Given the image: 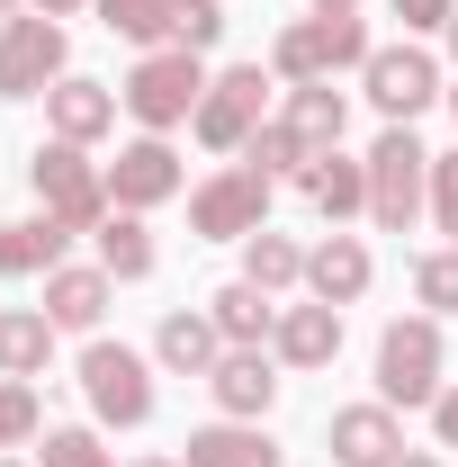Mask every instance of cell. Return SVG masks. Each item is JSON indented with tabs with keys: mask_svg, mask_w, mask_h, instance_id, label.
I'll use <instances>...</instances> for the list:
<instances>
[{
	"mask_svg": "<svg viewBox=\"0 0 458 467\" xmlns=\"http://www.w3.org/2000/svg\"><path fill=\"white\" fill-rule=\"evenodd\" d=\"M117 117H126L117 81H90V72H63L55 90H46V135H63V144H99V135H117Z\"/></svg>",
	"mask_w": 458,
	"mask_h": 467,
	"instance_id": "cell-15",
	"label": "cell"
},
{
	"mask_svg": "<svg viewBox=\"0 0 458 467\" xmlns=\"http://www.w3.org/2000/svg\"><path fill=\"white\" fill-rule=\"evenodd\" d=\"M0 467H36V459H18V450H9V459H0Z\"/></svg>",
	"mask_w": 458,
	"mask_h": 467,
	"instance_id": "cell-42",
	"label": "cell"
},
{
	"mask_svg": "<svg viewBox=\"0 0 458 467\" xmlns=\"http://www.w3.org/2000/svg\"><path fill=\"white\" fill-rule=\"evenodd\" d=\"M207 315H216L225 350H261L270 333H279V296H270V288H252V279H225V288L207 296Z\"/></svg>",
	"mask_w": 458,
	"mask_h": 467,
	"instance_id": "cell-23",
	"label": "cell"
},
{
	"mask_svg": "<svg viewBox=\"0 0 458 467\" xmlns=\"http://www.w3.org/2000/svg\"><path fill=\"white\" fill-rule=\"evenodd\" d=\"M207 55H189V46H153V55H135V72L117 81V99H126V117H135V135H180L189 117H198V99H207Z\"/></svg>",
	"mask_w": 458,
	"mask_h": 467,
	"instance_id": "cell-3",
	"label": "cell"
},
{
	"mask_svg": "<svg viewBox=\"0 0 458 467\" xmlns=\"http://www.w3.org/2000/svg\"><path fill=\"white\" fill-rule=\"evenodd\" d=\"M18 9H27V0H0V27H9V18H18Z\"/></svg>",
	"mask_w": 458,
	"mask_h": 467,
	"instance_id": "cell-40",
	"label": "cell"
},
{
	"mask_svg": "<svg viewBox=\"0 0 458 467\" xmlns=\"http://www.w3.org/2000/svg\"><path fill=\"white\" fill-rule=\"evenodd\" d=\"M81 405H90V422L99 431H144L153 422V405H162V368H153V350H135V342H109V333H90L81 342Z\"/></svg>",
	"mask_w": 458,
	"mask_h": 467,
	"instance_id": "cell-1",
	"label": "cell"
},
{
	"mask_svg": "<svg viewBox=\"0 0 458 467\" xmlns=\"http://www.w3.org/2000/svg\"><path fill=\"white\" fill-rule=\"evenodd\" d=\"M90 9H99V27L126 36L135 55H153V46H162V0H90Z\"/></svg>",
	"mask_w": 458,
	"mask_h": 467,
	"instance_id": "cell-32",
	"label": "cell"
},
{
	"mask_svg": "<svg viewBox=\"0 0 458 467\" xmlns=\"http://www.w3.org/2000/svg\"><path fill=\"white\" fill-rule=\"evenodd\" d=\"M243 279L270 288V296H297V288H306V243L279 234V225H261L252 243H243Z\"/></svg>",
	"mask_w": 458,
	"mask_h": 467,
	"instance_id": "cell-26",
	"label": "cell"
},
{
	"mask_svg": "<svg viewBox=\"0 0 458 467\" xmlns=\"http://www.w3.org/2000/svg\"><path fill=\"white\" fill-rule=\"evenodd\" d=\"M422 216H432V144L413 126H378V144H369V225L413 234Z\"/></svg>",
	"mask_w": 458,
	"mask_h": 467,
	"instance_id": "cell-5",
	"label": "cell"
},
{
	"mask_svg": "<svg viewBox=\"0 0 458 467\" xmlns=\"http://www.w3.org/2000/svg\"><path fill=\"white\" fill-rule=\"evenodd\" d=\"M441 36H450V72H458V18H450V27H441Z\"/></svg>",
	"mask_w": 458,
	"mask_h": 467,
	"instance_id": "cell-39",
	"label": "cell"
},
{
	"mask_svg": "<svg viewBox=\"0 0 458 467\" xmlns=\"http://www.w3.org/2000/svg\"><path fill=\"white\" fill-rule=\"evenodd\" d=\"M55 315H46V306H0V378H27V387H36V378H46V368H55Z\"/></svg>",
	"mask_w": 458,
	"mask_h": 467,
	"instance_id": "cell-21",
	"label": "cell"
},
{
	"mask_svg": "<svg viewBox=\"0 0 458 467\" xmlns=\"http://www.w3.org/2000/svg\"><path fill=\"white\" fill-rule=\"evenodd\" d=\"M287 378H315V368H333L342 359V306H324V296H297L279 306V333H270Z\"/></svg>",
	"mask_w": 458,
	"mask_h": 467,
	"instance_id": "cell-14",
	"label": "cell"
},
{
	"mask_svg": "<svg viewBox=\"0 0 458 467\" xmlns=\"http://www.w3.org/2000/svg\"><path fill=\"white\" fill-rule=\"evenodd\" d=\"M369 55H378V36H369L359 9H306V18H287L270 36V72L279 81H342Z\"/></svg>",
	"mask_w": 458,
	"mask_h": 467,
	"instance_id": "cell-2",
	"label": "cell"
},
{
	"mask_svg": "<svg viewBox=\"0 0 458 467\" xmlns=\"http://www.w3.org/2000/svg\"><path fill=\"white\" fill-rule=\"evenodd\" d=\"M27 189H36V216H55L63 234H99L109 225V162H90V144L46 135V144L27 153Z\"/></svg>",
	"mask_w": 458,
	"mask_h": 467,
	"instance_id": "cell-4",
	"label": "cell"
},
{
	"mask_svg": "<svg viewBox=\"0 0 458 467\" xmlns=\"http://www.w3.org/2000/svg\"><path fill=\"white\" fill-rule=\"evenodd\" d=\"M126 467H180V450H144V459H126Z\"/></svg>",
	"mask_w": 458,
	"mask_h": 467,
	"instance_id": "cell-37",
	"label": "cell"
},
{
	"mask_svg": "<svg viewBox=\"0 0 458 467\" xmlns=\"http://www.w3.org/2000/svg\"><path fill=\"white\" fill-rule=\"evenodd\" d=\"M369 279H378V252H369L350 225H333L324 243H306V296H324V306H359Z\"/></svg>",
	"mask_w": 458,
	"mask_h": 467,
	"instance_id": "cell-16",
	"label": "cell"
},
{
	"mask_svg": "<svg viewBox=\"0 0 458 467\" xmlns=\"http://www.w3.org/2000/svg\"><path fill=\"white\" fill-rule=\"evenodd\" d=\"M432 225L458 243V144H450V153H432Z\"/></svg>",
	"mask_w": 458,
	"mask_h": 467,
	"instance_id": "cell-33",
	"label": "cell"
},
{
	"mask_svg": "<svg viewBox=\"0 0 458 467\" xmlns=\"http://www.w3.org/2000/svg\"><path fill=\"white\" fill-rule=\"evenodd\" d=\"M297 198L324 216V225H350V216H369V153H315L306 171H297Z\"/></svg>",
	"mask_w": 458,
	"mask_h": 467,
	"instance_id": "cell-17",
	"label": "cell"
},
{
	"mask_svg": "<svg viewBox=\"0 0 458 467\" xmlns=\"http://www.w3.org/2000/svg\"><path fill=\"white\" fill-rule=\"evenodd\" d=\"M279 117L315 144V153H333V144H342V126H350V99L333 90V81H279Z\"/></svg>",
	"mask_w": 458,
	"mask_h": 467,
	"instance_id": "cell-24",
	"label": "cell"
},
{
	"mask_svg": "<svg viewBox=\"0 0 458 467\" xmlns=\"http://www.w3.org/2000/svg\"><path fill=\"white\" fill-rule=\"evenodd\" d=\"M99 243V270H109L117 288H144L153 270H162V243H153V225L144 216H126V207H109V225L90 234Z\"/></svg>",
	"mask_w": 458,
	"mask_h": 467,
	"instance_id": "cell-22",
	"label": "cell"
},
{
	"mask_svg": "<svg viewBox=\"0 0 458 467\" xmlns=\"http://www.w3.org/2000/svg\"><path fill=\"white\" fill-rule=\"evenodd\" d=\"M27 441H46V396L27 378H0V459L27 450Z\"/></svg>",
	"mask_w": 458,
	"mask_h": 467,
	"instance_id": "cell-30",
	"label": "cell"
},
{
	"mask_svg": "<svg viewBox=\"0 0 458 467\" xmlns=\"http://www.w3.org/2000/svg\"><path fill=\"white\" fill-rule=\"evenodd\" d=\"M172 198H189V162L172 153V135H135V144H117V162H109V207L153 216V207H172Z\"/></svg>",
	"mask_w": 458,
	"mask_h": 467,
	"instance_id": "cell-11",
	"label": "cell"
},
{
	"mask_svg": "<svg viewBox=\"0 0 458 467\" xmlns=\"http://www.w3.org/2000/svg\"><path fill=\"white\" fill-rule=\"evenodd\" d=\"M27 9H46V18H72V9H90V0H27Z\"/></svg>",
	"mask_w": 458,
	"mask_h": 467,
	"instance_id": "cell-36",
	"label": "cell"
},
{
	"mask_svg": "<svg viewBox=\"0 0 458 467\" xmlns=\"http://www.w3.org/2000/svg\"><path fill=\"white\" fill-rule=\"evenodd\" d=\"M109 296H117V279L99 261H55L36 306L55 315V333H99V324H109Z\"/></svg>",
	"mask_w": 458,
	"mask_h": 467,
	"instance_id": "cell-18",
	"label": "cell"
},
{
	"mask_svg": "<svg viewBox=\"0 0 458 467\" xmlns=\"http://www.w3.org/2000/svg\"><path fill=\"white\" fill-rule=\"evenodd\" d=\"M270 198H279V180L252 171V162H216V171L189 189V234L198 243H252V234L270 225Z\"/></svg>",
	"mask_w": 458,
	"mask_h": 467,
	"instance_id": "cell-8",
	"label": "cell"
},
{
	"mask_svg": "<svg viewBox=\"0 0 458 467\" xmlns=\"http://www.w3.org/2000/svg\"><path fill=\"white\" fill-rule=\"evenodd\" d=\"M279 350L261 342V350H225L216 368H207V396H216V413L225 422H270V405H279Z\"/></svg>",
	"mask_w": 458,
	"mask_h": 467,
	"instance_id": "cell-13",
	"label": "cell"
},
{
	"mask_svg": "<svg viewBox=\"0 0 458 467\" xmlns=\"http://www.w3.org/2000/svg\"><path fill=\"white\" fill-rule=\"evenodd\" d=\"M63 72H72V36H63V18L18 9V18L0 27V99H46Z\"/></svg>",
	"mask_w": 458,
	"mask_h": 467,
	"instance_id": "cell-10",
	"label": "cell"
},
{
	"mask_svg": "<svg viewBox=\"0 0 458 467\" xmlns=\"http://www.w3.org/2000/svg\"><path fill=\"white\" fill-rule=\"evenodd\" d=\"M324 450H333V467H396L404 459V413L387 405V396L333 405L324 413Z\"/></svg>",
	"mask_w": 458,
	"mask_h": 467,
	"instance_id": "cell-12",
	"label": "cell"
},
{
	"mask_svg": "<svg viewBox=\"0 0 458 467\" xmlns=\"http://www.w3.org/2000/svg\"><path fill=\"white\" fill-rule=\"evenodd\" d=\"M315 9H369V0H315Z\"/></svg>",
	"mask_w": 458,
	"mask_h": 467,
	"instance_id": "cell-41",
	"label": "cell"
},
{
	"mask_svg": "<svg viewBox=\"0 0 458 467\" xmlns=\"http://www.w3.org/2000/svg\"><path fill=\"white\" fill-rule=\"evenodd\" d=\"M180 467H287V450L270 441V422H198L180 441Z\"/></svg>",
	"mask_w": 458,
	"mask_h": 467,
	"instance_id": "cell-20",
	"label": "cell"
},
{
	"mask_svg": "<svg viewBox=\"0 0 458 467\" xmlns=\"http://www.w3.org/2000/svg\"><path fill=\"white\" fill-rule=\"evenodd\" d=\"M450 387V342H441V315H396L378 333V396L396 413H432V396Z\"/></svg>",
	"mask_w": 458,
	"mask_h": 467,
	"instance_id": "cell-6",
	"label": "cell"
},
{
	"mask_svg": "<svg viewBox=\"0 0 458 467\" xmlns=\"http://www.w3.org/2000/svg\"><path fill=\"white\" fill-rule=\"evenodd\" d=\"M162 46L216 55L225 46V0H162Z\"/></svg>",
	"mask_w": 458,
	"mask_h": 467,
	"instance_id": "cell-27",
	"label": "cell"
},
{
	"mask_svg": "<svg viewBox=\"0 0 458 467\" xmlns=\"http://www.w3.org/2000/svg\"><path fill=\"white\" fill-rule=\"evenodd\" d=\"M216 359H225V333H216L207 306H172V315L153 324V368H162V378H207Z\"/></svg>",
	"mask_w": 458,
	"mask_h": 467,
	"instance_id": "cell-19",
	"label": "cell"
},
{
	"mask_svg": "<svg viewBox=\"0 0 458 467\" xmlns=\"http://www.w3.org/2000/svg\"><path fill=\"white\" fill-rule=\"evenodd\" d=\"M36 467H117V450L99 441V422H46Z\"/></svg>",
	"mask_w": 458,
	"mask_h": 467,
	"instance_id": "cell-31",
	"label": "cell"
},
{
	"mask_svg": "<svg viewBox=\"0 0 458 467\" xmlns=\"http://www.w3.org/2000/svg\"><path fill=\"white\" fill-rule=\"evenodd\" d=\"M270 99H279V72H270V63H225V72L207 81L198 117H189V135H198L207 153H234V162H243V144L279 117Z\"/></svg>",
	"mask_w": 458,
	"mask_h": 467,
	"instance_id": "cell-7",
	"label": "cell"
},
{
	"mask_svg": "<svg viewBox=\"0 0 458 467\" xmlns=\"http://www.w3.org/2000/svg\"><path fill=\"white\" fill-rule=\"evenodd\" d=\"M396 467H441V450H404V459Z\"/></svg>",
	"mask_w": 458,
	"mask_h": 467,
	"instance_id": "cell-38",
	"label": "cell"
},
{
	"mask_svg": "<svg viewBox=\"0 0 458 467\" xmlns=\"http://www.w3.org/2000/svg\"><path fill=\"white\" fill-rule=\"evenodd\" d=\"M63 252H72V234L55 216H18V225H0V279H46Z\"/></svg>",
	"mask_w": 458,
	"mask_h": 467,
	"instance_id": "cell-25",
	"label": "cell"
},
{
	"mask_svg": "<svg viewBox=\"0 0 458 467\" xmlns=\"http://www.w3.org/2000/svg\"><path fill=\"white\" fill-rule=\"evenodd\" d=\"M387 9H396L404 36H441V27L458 18V0H387Z\"/></svg>",
	"mask_w": 458,
	"mask_h": 467,
	"instance_id": "cell-34",
	"label": "cell"
},
{
	"mask_svg": "<svg viewBox=\"0 0 458 467\" xmlns=\"http://www.w3.org/2000/svg\"><path fill=\"white\" fill-rule=\"evenodd\" d=\"M413 306H422V315H441V324L458 315V243L413 252Z\"/></svg>",
	"mask_w": 458,
	"mask_h": 467,
	"instance_id": "cell-29",
	"label": "cell"
},
{
	"mask_svg": "<svg viewBox=\"0 0 458 467\" xmlns=\"http://www.w3.org/2000/svg\"><path fill=\"white\" fill-rule=\"evenodd\" d=\"M432 441H441V450H458V378L432 396Z\"/></svg>",
	"mask_w": 458,
	"mask_h": 467,
	"instance_id": "cell-35",
	"label": "cell"
},
{
	"mask_svg": "<svg viewBox=\"0 0 458 467\" xmlns=\"http://www.w3.org/2000/svg\"><path fill=\"white\" fill-rule=\"evenodd\" d=\"M359 90H369V109L387 117V126H413L432 99H450V72H441V55L422 36H396V46H378V55L359 63Z\"/></svg>",
	"mask_w": 458,
	"mask_h": 467,
	"instance_id": "cell-9",
	"label": "cell"
},
{
	"mask_svg": "<svg viewBox=\"0 0 458 467\" xmlns=\"http://www.w3.org/2000/svg\"><path fill=\"white\" fill-rule=\"evenodd\" d=\"M243 162H252V171H270V180H297L306 162H315V144H306V135H297L287 117H270V126H261V135L243 144Z\"/></svg>",
	"mask_w": 458,
	"mask_h": 467,
	"instance_id": "cell-28",
	"label": "cell"
},
{
	"mask_svg": "<svg viewBox=\"0 0 458 467\" xmlns=\"http://www.w3.org/2000/svg\"><path fill=\"white\" fill-rule=\"evenodd\" d=\"M450 117H458V81H450Z\"/></svg>",
	"mask_w": 458,
	"mask_h": 467,
	"instance_id": "cell-43",
	"label": "cell"
}]
</instances>
